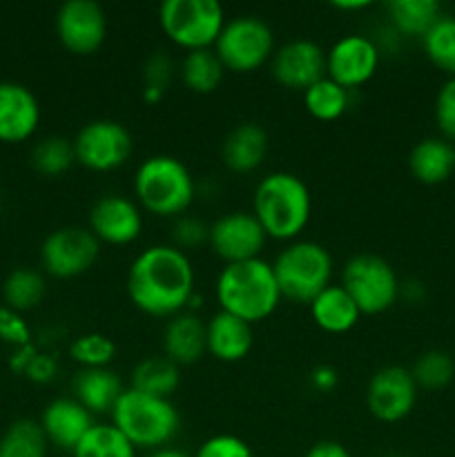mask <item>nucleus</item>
<instances>
[{
    "label": "nucleus",
    "mask_w": 455,
    "mask_h": 457,
    "mask_svg": "<svg viewBox=\"0 0 455 457\" xmlns=\"http://www.w3.org/2000/svg\"><path fill=\"white\" fill-rule=\"evenodd\" d=\"M128 295L134 306L150 317L183 312L194 297V268L190 257L174 245H150L132 262Z\"/></svg>",
    "instance_id": "nucleus-1"
},
{
    "label": "nucleus",
    "mask_w": 455,
    "mask_h": 457,
    "mask_svg": "<svg viewBox=\"0 0 455 457\" xmlns=\"http://www.w3.org/2000/svg\"><path fill=\"white\" fill-rule=\"evenodd\" d=\"M310 190L297 174L272 172L254 187L252 214L272 239H297L310 221Z\"/></svg>",
    "instance_id": "nucleus-2"
},
{
    "label": "nucleus",
    "mask_w": 455,
    "mask_h": 457,
    "mask_svg": "<svg viewBox=\"0 0 455 457\" xmlns=\"http://www.w3.org/2000/svg\"><path fill=\"white\" fill-rule=\"evenodd\" d=\"M217 302L223 312L248 324L268 320L281 303L272 263L263 259L228 263L217 279Z\"/></svg>",
    "instance_id": "nucleus-3"
},
{
    "label": "nucleus",
    "mask_w": 455,
    "mask_h": 457,
    "mask_svg": "<svg viewBox=\"0 0 455 457\" xmlns=\"http://www.w3.org/2000/svg\"><path fill=\"white\" fill-rule=\"evenodd\" d=\"M112 424L128 437L134 449L159 451L177 437L181 418L170 400L125 388L112 409Z\"/></svg>",
    "instance_id": "nucleus-4"
},
{
    "label": "nucleus",
    "mask_w": 455,
    "mask_h": 457,
    "mask_svg": "<svg viewBox=\"0 0 455 457\" xmlns=\"http://www.w3.org/2000/svg\"><path fill=\"white\" fill-rule=\"evenodd\" d=\"M134 195L141 210L165 219L181 217L194 201V179L183 161L156 154L138 165Z\"/></svg>",
    "instance_id": "nucleus-5"
},
{
    "label": "nucleus",
    "mask_w": 455,
    "mask_h": 457,
    "mask_svg": "<svg viewBox=\"0 0 455 457\" xmlns=\"http://www.w3.org/2000/svg\"><path fill=\"white\" fill-rule=\"evenodd\" d=\"M272 270L281 299L310 306L312 299L330 286L333 257L315 241H294L277 254Z\"/></svg>",
    "instance_id": "nucleus-6"
},
{
    "label": "nucleus",
    "mask_w": 455,
    "mask_h": 457,
    "mask_svg": "<svg viewBox=\"0 0 455 457\" xmlns=\"http://www.w3.org/2000/svg\"><path fill=\"white\" fill-rule=\"evenodd\" d=\"M159 22L174 45L194 52L214 47L226 25V12L217 0H165Z\"/></svg>",
    "instance_id": "nucleus-7"
},
{
    "label": "nucleus",
    "mask_w": 455,
    "mask_h": 457,
    "mask_svg": "<svg viewBox=\"0 0 455 457\" xmlns=\"http://www.w3.org/2000/svg\"><path fill=\"white\" fill-rule=\"evenodd\" d=\"M212 49L228 71L250 74L272 58L275 34L263 18L236 16L226 21Z\"/></svg>",
    "instance_id": "nucleus-8"
},
{
    "label": "nucleus",
    "mask_w": 455,
    "mask_h": 457,
    "mask_svg": "<svg viewBox=\"0 0 455 457\" xmlns=\"http://www.w3.org/2000/svg\"><path fill=\"white\" fill-rule=\"evenodd\" d=\"M342 288L357 303L361 315H379L395 306L400 279L386 259L377 254H355L342 270Z\"/></svg>",
    "instance_id": "nucleus-9"
},
{
    "label": "nucleus",
    "mask_w": 455,
    "mask_h": 457,
    "mask_svg": "<svg viewBox=\"0 0 455 457\" xmlns=\"http://www.w3.org/2000/svg\"><path fill=\"white\" fill-rule=\"evenodd\" d=\"M76 163L92 172H112L128 163L132 134L119 120L98 119L83 125L74 138Z\"/></svg>",
    "instance_id": "nucleus-10"
},
{
    "label": "nucleus",
    "mask_w": 455,
    "mask_h": 457,
    "mask_svg": "<svg viewBox=\"0 0 455 457\" xmlns=\"http://www.w3.org/2000/svg\"><path fill=\"white\" fill-rule=\"evenodd\" d=\"M101 254V241L89 228L67 226L54 230L40 248L43 268L56 279H74L87 272Z\"/></svg>",
    "instance_id": "nucleus-11"
},
{
    "label": "nucleus",
    "mask_w": 455,
    "mask_h": 457,
    "mask_svg": "<svg viewBox=\"0 0 455 457\" xmlns=\"http://www.w3.org/2000/svg\"><path fill=\"white\" fill-rule=\"evenodd\" d=\"M56 34L74 56L98 52L107 38V16L94 0H67L56 13Z\"/></svg>",
    "instance_id": "nucleus-12"
},
{
    "label": "nucleus",
    "mask_w": 455,
    "mask_h": 457,
    "mask_svg": "<svg viewBox=\"0 0 455 457\" xmlns=\"http://www.w3.org/2000/svg\"><path fill=\"white\" fill-rule=\"evenodd\" d=\"M418 402V384L404 366H384L370 378L366 388V406L370 415L384 424L409 418Z\"/></svg>",
    "instance_id": "nucleus-13"
},
{
    "label": "nucleus",
    "mask_w": 455,
    "mask_h": 457,
    "mask_svg": "<svg viewBox=\"0 0 455 457\" xmlns=\"http://www.w3.org/2000/svg\"><path fill=\"white\" fill-rule=\"evenodd\" d=\"M268 235L252 212H230L210 226V241L214 254L228 263L259 259Z\"/></svg>",
    "instance_id": "nucleus-14"
},
{
    "label": "nucleus",
    "mask_w": 455,
    "mask_h": 457,
    "mask_svg": "<svg viewBox=\"0 0 455 457\" xmlns=\"http://www.w3.org/2000/svg\"><path fill=\"white\" fill-rule=\"evenodd\" d=\"M377 67L379 49L368 36H343L326 54V76L348 92L368 83Z\"/></svg>",
    "instance_id": "nucleus-15"
},
{
    "label": "nucleus",
    "mask_w": 455,
    "mask_h": 457,
    "mask_svg": "<svg viewBox=\"0 0 455 457\" xmlns=\"http://www.w3.org/2000/svg\"><path fill=\"white\" fill-rule=\"evenodd\" d=\"M89 230L101 244H132L143 230L141 205L120 195L101 196L89 210Z\"/></svg>",
    "instance_id": "nucleus-16"
},
{
    "label": "nucleus",
    "mask_w": 455,
    "mask_h": 457,
    "mask_svg": "<svg viewBox=\"0 0 455 457\" xmlns=\"http://www.w3.org/2000/svg\"><path fill=\"white\" fill-rule=\"evenodd\" d=\"M272 76L284 87L306 92L326 79V52L312 40H290L272 54Z\"/></svg>",
    "instance_id": "nucleus-17"
},
{
    "label": "nucleus",
    "mask_w": 455,
    "mask_h": 457,
    "mask_svg": "<svg viewBox=\"0 0 455 457\" xmlns=\"http://www.w3.org/2000/svg\"><path fill=\"white\" fill-rule=\"evenodd\" d=\"M40 123V105L29 87L12 80L0 83V141L22 143L34 137Z\"/></svg>",
    "instance_id": "nucleus-18"
},
{
    "label": "nucleus",
    "mask_w": 455,
    "mask_h": 457,
    "mask_svg": "<svg viewBox=\"0 0 455 457\" xmlns=\"http://www.w3.org/2000/svg\"><path fill=\"white\" fill-rule=\"evenodd\" d=\"M38 424L49 445L67 451V453H74L79 442L87 436L89 428L96 422H94V415L74 397H58L45 406Z\"/></svg>",
    "instance_id": "nucleus-19"
},
{
    "label": "nucleus",
    "mask_w": 455,
    "mask_h": 457,
    "mask_svg": "<svg viewBox=\"0 0 455 457\" xmlns=\"http://www.w3.org/2000/svg\"><path fill=\"white\" fill-rule=\"evenodd\" d=\"M205 342H208V353L214 360L235 364V361L245 360L252 351V324L230 315V312L219 311L205 324Z\"/></svg>",
    "instance_id": "nucleus-20"
},
{
    "label": "nucleus",
    "mask_w": 455,
    "mask_h": 457,
    "mask_svg": "<svg viewBox=\"0 0 455 457\" xmlns=\"http://www.w3.org/2000/svg\"><path fill=\"white\" fill-rule=\"evenodd\" d=\"M163 351L177 366L196 364L208 353L205 324L194 312H178L168 321L163 333Z\"/></svg>",
    "instance_id": "nucleus-21"
},
{
    "label": "nucleus",
    "mask_w": 455,
    "mask_h": 457,
    "mask_svg": "<svg viewBox=\"0 0 455 457\" xmlns=\"http://www.w3.org/2000/svg\"><path fill=\"white\" fill-rule=\"evenodd\" d=\"M268 154V134L259 123H241L232 129L221 145V159L228 170L248 174L263 163Z\"/></svg>",
    "instance_id": "nucleus-22"
},
{
    "label": "nucleus",
    "mask_w": 455,
    "mask_h": 457,
    "mask_svg": "<svg viewBox=\"0 0 455 457\" xmlns=\"http://www.w3.org/2000/svg\"><path fill=\"white\" fill-rule=\"evenodd\" d=\"M409 170L424 186H440L455 172V145L442 137L419 141L409 154Z\"/></svg>",
    "instance_id": "nucleus-23"
},
{
    "label": "nucleus",
    "mask_w": 455,
    "mask_h": 457,
    "mask_svg": "<svg viewBox=\"0 0 455 457\" xmlns=\"http://www.w3.org/2000/svg\"><path fill=\"white\" fill-rule=\"evenodd\" d=\"M123 391V382L110 369H80L74 378V400L92 415L112 413Z\"/></svg>",
    "instance_id": "nucleus-24"
},
{
    "label": "nucleus",
    "mask_w": 455,
    "mask_h": 457,
    "mask_svg": "<svg viewBox=\"0 0 455 457\" xmlns=\"http://www.w3.org/2000/svg\"><path fill=\"white\" fill-rule=\"evenodd\" d=\"M308 308H310L312 321L324 333L330 335L348 333V330L355 328L361 317L360 308L352 302L351 295L342 288V284H330L324 293L312 299V303Z\"/></svg>",
    "instance_id": "nucleus-25"
},
{
    "label": "nucleus",
    "mask_w": 455,
    "mask_h": 457,
    "mask_svg": "<svg viewBox=\"0 0 455 457\" xmlns=\"http://www.w3.org/2000/svg\"><path fill=\"white\" fill-rule=\"evenodd\" d=\"M129 382H132L129 388H134V391L170 400V395L181 384V373H178V366L165 355H152L134 366Z\"/></svg>",
    "instance_id": "nucleus-26"
},
{
    "label": "nucleus",
    "mask_w": 455,
    "mask_h": 457,
    "mask_svg": "<svg viewBox=\"0 0 455 457\" xmlns=\"http://www.w3.org/2000/svg\"><path fill=\"white\" fill-rule=\"evenodd\" d=\"M386 12L397 34L419 36V38L442 16V9L435 0H391Z\"/></svg>",
    "instance_id": "nucleus-27"
},
{
    "label": "nucleus",
    "mask_w": 455,
    "mask_h": 457,
    "mask_svg": "<svg viewBox=\"0 0 455 457\" xmlns=\"http://www.w3.org/2000/svg\"><path fill=\"white\" fill-rule=\"evenodd\" d=\"M223 74L226 67L212 47L187 52L181 62L183 85L194 94H212L221 85Z\"/></svg>",
    "instance_id": "nucleus-28"
},
{
    "label": "nucleus",
    "mask_w": 455,
    "mask_h": 457,
    "mask_svg": "<svg viewBox=\"0 0 455 457\" xmlns=\"http://www.w3.org/2000/svg\"><path fill=\"white\" fill-rule=\"evenodd\" d=\"M348 103H351V92L330 80L328 76L317 80L303 92V105H306L308 114L324 123L342 119L343 112L348 110Z\"/></svg>",
    "instance_id": "nucleus-29"
},
{
    "label": "nucleus",
    "mask_w": 455,
    "mask_h": 457,
    "mask_svg": "<svg viewBox=\"0 0 455 457\" xmlns=\"http://www.w3.org/2000/svg\"><path fill=\"white\" fill-rule=\"evenodd\" d=\"M47 286L40 272L31 268H16L7 275L3 286V297L7 302V308L16 312H27L38 306L45 299Z\"/></svg>",
    "instance_id": "nucleus-30"
},
{
    "label": "nucleus",
    "mask_w": 455,
    "mask_h": 457,
    "mask_svg": "<svg viewBox=\"0 0 455 457\" xmlns=\"http://www.w3.org/2000/svg\"><path fill=\"white\" fill-rule=\"evenodd\" d=\"M47 437L34 420H18L0 437V457H47Z\"/></svg>",
    "instance_id": "nucleus-31"
},
{
    "label": "nucleus",
    "mask_w": 455,
    "mask_h": 457,
    "mask_svg": "<svg viewBox=\"0 0 455 457\" xmlns=\"http://www.w3.org/2000/svg\"><path fill=\"white\" fill-rule=\"evenodd\" d=\"M71 457H136V449L114 424H94Z\"/></svg>",
    "instance_id": "nucleus-32"
},
{
    "label": "nucleus",
    "mask_w": 455,
    "mask_h": 457,
    "mask_svg": "<svg viewBox=\"0 0 455 457\" xmlns=\"http://www.w3.org/2000/svg\"><path fill=\"white\" fill-rule=\"evenodd\" d=\"M424 54L428 61L455 79V16H444L422 36Z\"/></svg>",
    "instance_id": "nucleus-33"
},
{
    "label": "nucleus",
    "mask_w": 455,
    "mask_h": 457,
    "mask_svg": "<svg viewBox=\"0 0 455 457\" xmlns=\"http://www.w3.org/2000/svg\"><path fill=\"white\" fill-rule=\"evenodd\" d=\"M76 163L74 141L62 137H47L31 150V165L43 177H61Z\"/></svg>",
    "instance_id": "nucleus-34"
},
{
    "label": "nucleus",
    "mask_w": 455,
    "mask_h": 457,
    "mask_svg": "<svg viewBox=\"0 0 455 457\" xmlns=\"http://www.w3.org/2000/svg\"><path fill=\"white\" fill-rule=\"evenodd\" d=\"M418 388L424 391H440L446 388L455 378V361L444 351H428L418 357L415 366L410 369Z\"/></svg>",
    "instance_id": "nucleus-35"
},
{
    "label": "nucleus",
    "mask_w": 455,
    "mask_h": 457,
    "mask_svg": "<svg viewBox=\"0 0 455 457\" xmlns=\"http://www.w3.org/2000/svg\"><path fill=\"white\" fill-rule=\"evenodd\" d=\"M70 355L80 369H107L116 355V344L107 335L85 333L70 344Z\"/></svg>",
    "instance_id": "nucleus-36"
},
{
    "label": "nucleus",
    "mask_w": 455,
    "mask_h": 457,
    "mask_svg": "<svg viewBox=\"0 0 455 457\" xmlns=\"http://www.w3.org/2000/svg\"><path fill=\"white\" fill-rule=\"evenodd\" d=\"M174 76V62L165 52H154L145 62L143 79H145V89L143 96L147 103H159L163 98L165 89L170 87Z\"/></svg>",
    "instance_id": "nucleus-37"
},
{
    "label": "nucleus",
    "mask_w": 455,
    "mask_h": 457,
    "mask_svg": "<svg viewBox=\"0 0 455 457\" xmlns=\"http://www.w3.org/2000/svg\"><path fill=\"white\" fill-rule=\"evenodd\" d=\"M172 241L174 248L183 250V253L190 248H199V245L210 241V228L203 221H199V219L183 217L181 214V217L174 219Z\"/></svg>",
    "instance_id": "nucleus-38"
},
{
    "label": "nucleus",
    "mask_w": 455,
    "mask_h": 457,
    "mask_svg": "<svg viewBox=\"0 0 455 457\" xmlns=\"http://www.w3.org/2000/svg\"><path fill=\"white\" fill-rule=\"evenodd\" d=\"M435 123L442 138L455 145V79H449L435 96Z\"/></svg>",
    "instance_id": "nucleus-39"
},
{
    "label": "nucleus",
    "mask_w": 455,
    "mask_h": 457,
    "mask_svg": "<svg viewBox=\"0 0 455 457\" xmlns=\"http://www.w3.org/2000/svg\"><path fill=\"white\" fill-rule=\"evenodd\" d=\"M194 457H254L248 442L236 436H212L196 449Z\"/></svg>",
    "instance_id": "nucleus-40"
},
{
    "label": "nucleus",
    "mask_w": 455,
    "mask_h": 457,
    "mask_svg": "<svg viewBox=\"0 0 455 457\" xmlns=\"http://www.w3.org/2000/svg\"><path fill=\"white\" fill-rule=\"evenodd\" d=\"M0 339H4L7 344L22 348L29 346V326L25 324V320L21 317V312L12 311L7 306H0Z\"/></svg>",
    "instance_id": "nucleus-41"
},
{
    "label": "nucleus",
    "mask_w": 455,
    "mask_h": 457,
    "mask_svg": "<svg viewBox=\"0 0 455 457\" xmlns=\"http://www.w3.org/2000/svg\"><path fill=\"white\" fill-rule=\"evenodd\" d=\"M56 370H58V366H56V360H54V357L36 353V357L29 361V366H27L25 375L29 379H34V382L45 384V382H52L54 375H56Z\"/></svg>",
    "instance_id": "nucleus-42"
},
{
    "label": "nucleus",
    "mask_w": 455,
    "mask_h": 457,
    "mask_svg": "<svg viewBox=\"0 0 455 457\" xmlns=\"http://www.w3.org/2000/svg\"><path fill=\"white\" fill-rule=\"evenodd\" d=\"M310 384L317 388V391L328 393L339 384V373L333 369V366L321 364V366H317V369H312Z\"/></svg>",
    "instance_id": "nucleus-43"
},
{
    "label": "nucleus",
    "mask_w": 455,
    "mask_h": 457,
    "mask_svg": "<svg viewBox=\"0 0 455 457\" xmlns=\"http://www.w3.org/2000/svg\"><path fill=\"white\" fill-rule=\"evenodd\" d=\"M303 457H352V455L351 451H348L343 445H339V442L326 440V442H317V445H312Z\"/></svg>",
    "instance_id": "nucleus-44"
},
{
    "label": "nucleus",
    "mask_w": 455,
    "mask_h": 457,
    "mask_svg": "<svg viewBox=\"0 0 455 457\" xmlns=\"http://www.w3.org/2000/svg\"><path fill=\"white\" fill-rule=\"evenodd\" d=\"M335 9H343V12H360V9H368L370 3H333Z\"/></svg>",
    "instance_id": "nucleus-45"
},
{
    "label": "nucleus",
    "mask_w": 455,
    "mask_h": 457,
    "mask_svg": "<svg viewBox=\"0 0 455 457\" xmlns=\"http://www.w3.org/2000/svg\"><path fill=\"white\" fill-rule=\"evenodd\" d=\"M150 457H190V455L183 453V451H178V449H168V446H165V449L152 451Z\"/></svg>",
    "instance_id": "nucleus-46"
},
{
    "label": "nucleus",
    "mask_w": 455,
    "mask_h": 457,
    "mask_svg": "<svg viewBox=\"0 0 455 457\" xmlns=\"http://www.w3.org/2000/svg\"><path fill=\"white\" fill-rule=\"evenodd\" d=\"M386 457H406V455H386Z\"/></svg>",
    "instance_id": "nucleus-47"
}]
</instances>
